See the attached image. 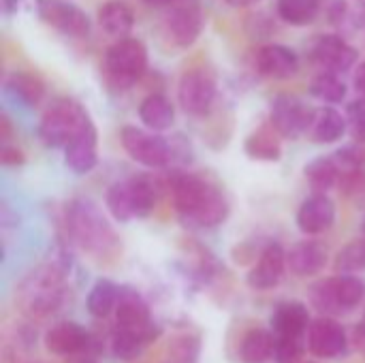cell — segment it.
I'll return each mask as SVG.
<instances>
[{"mask_svg": "<svg viewBox=\"0 0 365 363\" xmlns=\"http://www.w3.org/2000/svg\"><path fill=\"white\" fill-rule=\"evenodd\" d=\"M312 111L308 109L297 96L291 94H278L272 101L269 109V124L278 131L282 139H299L302 135H308Z\"/></svg>", "mask_w": 365, "mask_h": 363, "instance_id": "9", "label": "cell"}, {"mask_svg": "<svg viewBox=\"0 0 365 363\" xmlns=\"http://www.w3.org/2000/svg\"><path fill=\"white\" fill-rule=\"evenodd\" d=\"M340 190L349 201H353L357 208H365V169L346 171L340 180Z\"/></svg>", "mask_w": 365, "mask_h": 363, "instance_id": "37", "label": "cell"}, {"mask_svg": "<svg viewBox=\"0 0 365 363\" xmlns=\"http://www.w3.org/2000/svg\"><path fill=\"white\" fill-rule=\"evenodd\" d=\"M98 163V133L94 122H90L66 148H64V165L75 175L90 173Z\"/></svg>", "mask_w": 365, "mask_h": 363, "instance_id": "19", "label": "cell"}, {"mask_svg": "<svg viewBox=\"0 0 365 363\" xmlns=\"http://www.w3.org/2000/svg\"><path fill=\"white\" fill-rule=\"evenodd\" d=\"M36 11L38 17L51 26L53 30L66 34V36H75V39H83L90 34L92 30V21L88 17V13L66 0H38L36 2Z\"/></svg>", "mask_w": 365, "mask_h": 363, "instance_id": "11", "label": "cell"}, {"mask_svg": "<svg viewBox=\"0 0 365 363\" xmlns=\"http://www.w3.org/2000/svg\"><path fill=\"white\" fill-rule=\"evenodd\" d=\"M120 141H122L124 152L135 163H139L148 169H167L178 160L173 141L156 135V131L124 126L120 131Z\"/></svg>", "mask_w": 365, "mask_h": 363, "instance_id": "7", "label": "cell"}, {"mask_svg": "<svg viewBox=\"0 0 365 363\" xmlns=\"http://www.w3.org/2000/svg\"><path fill=\"white\" fill-rule=\"evenodd\" d=\"M297 229L304 235H321L336 223V203L325 193H312L297 210Z\"/></svg>", "mask_w": 365, "mask_h": 363, "instance_id": "16", "label": "cell"}, {"mask_svg": "<svg viewBox=\"0 0 365 363\" xmlns=\"http://www.w3.org/2000/svg\"><path fill=\"white\" fill-rule=\"evenodd\" d=\"M338 274H357L365 272V237L346 244L334 261Z\"/></svg>", "mask_w": 365, "mask_h": 363, "instance_id": "35", "label": "cell"}, {"mask_svg": "<svg viewBox=\"0 0 365 363\" xmlns=\"http://www.w3.org/2000/svg\"><path fill=\"white\" fill-rule=\"evenodd\" d=\"M357 2H359V4H361V6L365 9V0H357Z\"/></svg>", "mask_w": 365, "mask_h": 363, "instance_id": "48", "label": "cell"}, {"mask_svg": "<svg viewBox=\"0 0 365 363\" xmlns=\"http://www.w3.org/2000/svg\"><path fill=\"white\" fill-rule=\"evenodd\" d=\"M229 6H233V9H246V6H252V4H257V2H261V0H225Z\"/></svg>", "mask_w": 365, "mask_h": 363, "instance_id": "43", "label": "cell"}, {"mask_svg": "<svg viewBox=\"0 0 365 363\" xmlns=\"http://www.w3.org/2000/svg\"><path fill=\"white\" fill-rule=\"evenodd\" d=\"M148 68V47L143 41L124 36L115 39L113 45L107 47L103 60L105 81L113 90H128L133 88Z\"/></svg>", "mask_w": 365, "mask_h": 363, "instance_id": "4", "label": "cell"}, {"mask_svg": "<svg viewBox=\"0 0 365 363\" xmlns=\"http://www.w3.org/2000/svg\"><path fill=\"white\" fill-rule=\"evenodd\" d=\"M98 26L113 39H124L135 26V11L126 0H107L96 13Z\"/></svg>", "mask_w": 365, "mask_h": 363, "instance_id": "24", "label": "cell"}, {"mask_svg": "<svg viewBox=\"0 0 365 363\" xmlns=\"http://www.w3.org/2000/svg\"><path fill=\"white\" fill-rule=\"evenodd\" d=\"M349 131V120L334 107H319L312 111L308 135L314 143H336Z\"/></svg>", "mask_w": 365, "mask_h": 363, "instance_id": "23", "label": "cell"}, {"mask_svg": "<svg viewBox=\"0 0 365 363\" xmlns=\"http://www.w3.org/2000/svg\"><path fill=\"white\" fill-rule=\"evenodd\" d=\"M308 351V338H276V363H302Z\"/></svg>", "mask_w": 365, "mask_h": 363, "instance_id": "36", "label": "cell"}, {"mask_svg": "<svg viewBox=\"0 0 365 363\" xmlns=\"http://www.w3.org/2000/svg\"><path fill=\"white\" fill-rule=\"evenodd\" d=\"M276 353V336L272 329H248L240 342L242 363H267Z\"/></svg>", "mask_w": 365, "mask_h": 363, "instance_id": "28", "label": "cell"}, {"mask_svg": "<svg viewBox=\"0 0 365 363\" xmlns=\"http://www.w3.org/2000/svg\"><path fill=\"white\" fill-rule=\"evenodd\" d=\"M361 233H364V237H365V216H364V220H361Z\"/></svg>", "mask_w": 365, "mask_h": 363, "instance_id": "47", "label": "cell"}, {"mask_svg": "<svg viewBox=\"0 0 365 363\" xmlns=\"http://www.w3.org/2000/svg\"><path fill=\"white\" fill-rule=\"evenodd\" d=\"M19 2H21V0H2V6H4V13H13V11H17V6H19Z\"/></svg>", "mask_w": 365, "mask_h": 363, "instance_id": "44", "label": "cell"}, {"mask_svg": "<svg viewBox=\"0 0 365 363\" xmlns=\"http://www.w3.org/2000/svg\"><path fill=\"white\" fill-rule=\"evenodd\" d=\"M120 291L122 287H118L113 280L109 278H98L88 297H86V308L94 319H107L111 312H115L118 300H120Z\"/></svg>", "mask_w": 365, "mask_h": 363, "instance_id": "30", "label": "cell"}, {"mask_svg": "<svg viewBox=\"0 0 365 363\" xmlns=\"http://www.w3.org/2000/svg\"><path fill=\"white\" fill-rule=\"evenodd\" d=\"M346 92L349 90H346V83L340 79V73L321 71L310 81V94L321 103L338 105V103H342L346 98Z\"/></svg>", "mask_w": 365, "mask_h": 363, "instance_id": "32", "label": "cell"}, {"mask_svg": "<svg viewBox=\"0 0 365 363\" xmlns=\"http://www.w3.org/2000/svg\"><path fill=\"white\" fill-rule=\"evenodd\" d=\"M218 96V86L212 73L205 68H188L178 83V103L180 107L195 118L210 113Z\"/></svg>", "mask_w": 365, "mask_h": 363, "instance_id": "8", "label": "cell"}, {"mask_svg": "<svg viewBox=\"0 0 365 363\" xmlns=\"http://www.w3.org/2000/svg\"><path fill=\"white\" fill-rule=\"evenodd\" d=\"M255 64L257 71L269 79H289L299 71V56L287 45L269 43L257 51Z\"/></svg>", "mask_w": 365, "mask_h": 363, "instance_id": "18", "label": "cell"}, {"mask_svg": "<svg viewBox=\"0 0 365 363\" xmlns=\"http://www.w3.org/2000/svg\"><path fill=\"white\" fill-rule=\"evenodd\" d=\"M64 225L71 242L90 259L107 263L115 259L122 250L120 237L101 212V208L90 199H73L66 205Z\"/></svg>", "mask_w": 365, "mask_h": 363, "instance_id": "2", "label": "cell"}, {"mask_svg": "<svg viewBox=\"0 0 365 363\" xmlns=\"http://www.w3.org/2000/svg\"><path fill=\"white\" fill-rule=\"evenodd\" d=\"M353 347L365 355V315L364 319L355 325V332H353Z\"/></svg>", "mask_w": 365, "mask_h": 363, "instance_id": "40", "label": "cell"}, {"mask_svg": "<svg viewBox=\"0 0 365 363\" xmlns=\"http://www.w3.org/2000/svg\"><path fill=\"white\" fill-rule=\"evenodd\" d=\"M306 173V182L312 188V193H329L336 186H340L342 180V169L336 160V156H319L312 163L306 165L304 169Z\"/></svg>", "mask_w": 365, "mask_h": 363, "instance_id": "29", "label": "cell"}, {"mask_svg": "<svg viewBox=\"0 0 365 363\" xmlns=\"http://www.w3.org/2000/svg\"><path fill=\"white\" fill-rule=\"evenodd\" d=\"M201 355V338L184 332L175 334L167 347V363H197Z\"/></svg>", "mask_w": 365, "mask_h": 363, "instance_id": "34", "label": "cell"}, {"mask_svg": "<svg viewBox=\"0 0 365 363\" xmlns=\"http://www.w3.org/2000/svg\"><path fill=\"white\" fill-rule=\"evenodd\" d=\"M308 351L319 359H336L349 351V336L342 323L321 315L308 327Z\"/></svg>", "mask_w": 365, "mask_h": 363, "instance_id": "12", "label": "cell"}, {"mask_svg": "<svg viewBox=\"0 0 365 363\" xmlns=\"http://www.w3.org/2000/svg\"><path fill=\"white\" fill-rule=\"evenodd\" d=\"M349 133L357 143H365V98L359 96L346 107Z\"/></svg>", "mask_w": 365, "mask_h": 363, "instance_id": "38", "label": "cell"}, {"mask_svg": "<svg viewBox=\"0 0 365 363\" xmlns=\"http://www.w3.org/2000/svg\"><path fill=\"white\" fill-rule=\"evenodd\" d=\"M4 90L26 107H36L45 96V83L38 75L26 71H13L4 77Z\"/></svg>", "mask_w": 365, "mask_h": 363, "instance_id": "27", "label": "cell"}, {"mask_svg": "<svg viewBox=\"0 0 365 363\" xmlns=\"http://www.w3.org/2000/svg\"><path fill=\"white\" fill-rule=\"evenodd\" d=\"M310 58L321 71L346 73L357 64V49L340 34H321L310 47Z\"/></svg>", "mask_w": 365, "mask_h": 363, "instance_id": "15", "label": "cell"}, {"mask_svg": "<svg viewBox=\"0 0 365 363\" xmlns=\"http://www.w3.org/2000/svg\"><path fill=\"white\" fill-rule=\"evenodd\" d=\"M282 137L278 135V131L267 124L261 126L257 131H252L246 141H244V152L248 158L252 160H261V163H278L282 158Z\"/></svg>", "mask_w": 365, "mask_h": 363, "instance_id": "25", "label": "cell"}, {"mask_svg": "<svg viewBox=\"0 0 365 363\" xmlns=\"http://www.w3.org/2000/svg\"><path fill=\"white\" fill-rule=\"evenodd\" d=\"M139 120L145 128L163 133L175 122V105L160 92L148 94L139 105Z\"/></svg>", "mask_w": 365, "mask_h": 363, "instance_id": "26", "label": "cell"}, {"mask_svg": "<svg viewBox=\"0 0 365 363\" xmlns=\"http://www.w3.org/2000/svg\"><path fill=\"white\" fill-rule=\"evenodd\" d=\"M145 4H150V6H171L173 2H178V0H143Z\"/></svg>", "mask_w": 365, "mask_h": 363, "instance_id": "45", "label": "cell"}, {"mask_svg": "<svg viewBox=\"0 0 365 363\" xmlns=\"http://www.w3.org/2000/svg\"><path fill=\"white\" fill-rule=\"evenodd\" d=\"M90 122L83 105L73 98H56L41 118L38 137L47 148H66Z\"/></svg>", "mask_w": 365, "mask_h": 363, "instance_id": "5", "label": "cell"}, {"mask_svg": "<svg viewBox=\"0 0 365 363\" xmlns=\"http://www.w3.org/2000/svg\"><path fill=\"white\" fill-rule=\"evenodd\" d=\"M327 248L317 240H302L287 250V265L297 278H312L327 265Z\"/></svg>", "mask_w": 365, "mask_h": 363, "instance_id": "20", "label": "cell"}, {"mask_svg": "<svg viewBox=\"0 0 365 363\" xmlns=\"http://www.w3.org/2000/svg\"><path fill=\"white\" fill-rule=\"evenodd\" d=\"M321 4H323L321 0H278L276 11L284 24L304 28V26H310L319 17Z\"/></svg>", "mask_w": 365, "mask_h": 363, "instance_id": "31", "label": "cell"}, {"mask_svg": "<svg viewBox=\"0 0 365 363\" xmlns=\"http://www.w3.org/2000/svg\"><path fill=\"white\" fill-rule=\"evenodd\" d=\"M310 304L327 317H340L355 310L365 297V282L355 274H340L319 280L310 287Z\"/></svg>", "mask_w": 365, "mask_h": 363, "instance_id": "6", "label": "cell"}, {"mask_svg": "<svg viewBox=\"0 0 365 363\" xmlns=\"http://www.w3.org/2000/svg\"><path fill=\"white\" fill-rule=\"evenodd\" d=\"M47 353L56 357H90L88 353H96V342L94 336L81 327L79 323L73 321H62L56 323L51 329H47L45 340H43Z\"/></svg>", "mask_w": 365, "mask_h": 363, "instance_id": "10", "label": "cell"}, {"mask_svg": "<svg viewBox=\"0 0 365 363\" xmlns=\"http://www.w3.org/2000/svg\"><path fill=\"white\" fill-rule=\"evenodd\" d=\"M115 327L128 329V332H148L156 327L152 319V310L139 291L130 287H122L120 300L115 306Z\"/></svg>", "mask_w": 365, "mask_h": 363, "instance_id": "17", "label": "cell"}, {"mask_svg": "<svg viewBox=\"0 0 365 363\" xmlns=\"http://www.w3.org/2000/svg\"><path fill=\"white\" fill-rule=\"evenodd\" d=\"M203 26H205V17H203L201 9L195 4H184V6L171 9L163 21L165 36L169 39L171 45H175L180 49L192 47L199 41Z\"/></svg>", "mask_w": 365, "mask_h": 363, "instance_id": "14", "label": "cell"}, {"mask_svg": "<svg viewBox=\"0 0 365 363\" xmlns=\"http://www.w3.org/2000/svg\"><path fill=\"white\" fill-rule=\"evenodd\" d=\"M66 302V265L51 261L34 267L15 289V308L32 321L53 317Z\"/></svg>", "mask_w": 365, "mask_h": 363, "instance_id": "3", "label": "cell"}, {"mask_svg": "<svg viewBox=\"0 0 365 363\" xmlns=\"http://www.w3.org/2000/svg\"><path fill=\"white\" fill-rule=\"evenodd\" d=\"M105 205H107V212H109V214L113 216V220H118V223H128V220L135 218V208H133V197H130L128 180L113 182V184L107 188Z\"/></svg>", "mask_w": 365, "mask_h": 363, "instance_id": "33", "label": "cell"}, {"mask_svg": "<svg viewBox=\"0 0 365 363\" xmlns=\"http://www.w3.org/2000/svg\"><path fill=\"white\" fill-rule=\"evenodd\" d=\"M353 86H355L357 94L365 98V60L364 62H359V66L355 68V75H353Z\"/></svg>", "mask_w": 365, "mask_h": 363, "instance_id": "41", "label": "cell"}, {"mask_svg": "<svg viewBox=\"0 0 365 363\" xmlns=\"http://www.w3.org/2000/svg\"><path fill=\"white\" fill-rule=\"evenodd\" d=\"M11 137H13L11 120H9V116H6V113H2V118H0V139H2V143H9V141H11Z\"/></svg>", "mask_w": 365, "mask_h": 363, "instance_id": "42", "label": "cell"}, {"mask_svg": "<svg viewBox=\"0 0 365 363\" xmlns=\"http://www.w3.org/2000/svg\"><path fill=\"white\" fill-rule=\"evenodd\" d=\"M160 334H163L160 325H156L148 332H128V329L113 327L111 338H109V349H111L113 357H118L122 362H133V359L141 357L160 338Z\"/></svg>", "mask_w": 365, "mask_h": 363, "instance_id": "22", "label": "cell"}, {"mask_svg": "<svg viewBox=\"0 0 365 363\" xmlns=\"http://www.w3.org/2000/svg\"><path fill=\"white\" fill-rule=\"evenodd\" d=\"M287 270V250L278 242H269L261 248L257 261L246 276V282L255 291H272L280 285Z\"/></svg>", "mask_w": 365, "mask_h": 363, "instance_id": "13", "label": "cell"}, {"mask_svg": "<svg viewBox=\"0 0 365 363\" xmlns=\"http://www.w3.org/2000/svg\"><path fill=\"white\" fill-rule=\"evenodd\" d=\"M0 163L4 167H21L26 163V154L17 148V145H11V143H2V150H0Z\"/></svg>", "mask_w": 365, "mask_h": 363, "instance_id": "39", "label": "cell"}, {"mask_svg": "<svg viewBox=\"0 0 365 363\" xmlns=\"http://www.w3.org/2000/svg\"><path fill=\"white\" fill-rule=\"evenodd\" d=\"M68 363H96L92 357H86V355H81V357H73Z\"/></svg>", "mask_w": 365, "mask_h": 363, "instance_id": "46", "label": "cell"}, {"mask_svg": "<svg viewBox=\"0 0 365 363\" xmlns=\"http://www.w3.org/2000/svg\"><path fill=\"white\" fill-rule=\"evenodd\" d=\"M169 190L178 218L190 229H216L229 218V199L210 178L175 173L169 180Z\"/></svg>", "mask_w": 365, "mask_h": 363, "instance_id": "1", "label": "cell"}, {"mask_svg": "<svg viewBox=\"0 0 365 363\" xmlns=\"http://www.w3.org/2000/svg\"><path fill=\"white\" fill-rule=\"evenodd\" d=\"M310 323L308 306L297 300L278 304L272 315V332L276 338H308Z\"/></svg>", "mask_w": 365, "mask_h": 363, "instance_id": "21", "label": "cell"}]
</instances>
